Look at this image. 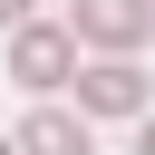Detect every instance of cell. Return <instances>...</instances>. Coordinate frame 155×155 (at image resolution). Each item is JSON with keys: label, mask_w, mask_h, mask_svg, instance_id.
Returning a JSON list of instances; mask_svg holds the SVG:
<instances>
[{"label": "cell", "mask_w": 155, "mask_h": 155, "mask_svg": "<svg viewBox=\"0 0 155 155\" xmlns=\"http://www.w3.org/2000/svg\"><path fill=\"white\" fill-rule=\"evenodd\" d=\"M19 19H39V0H0V29H19Z\"/></svg>", "instance_id": "5b68a950"}, {"label": "cell", "mask_w": 155, "mask_h": 155, "mask_svg": "<svg viewBox=\"0 0 155 155\" xmlns=\"http://www.w3.org/2000/svg\"><path fill=\"white\" fill-rule=\"evenodd\" d=\"M68 39L97 58H136V39H155V0H68Z\"/></svg>", "instance_id": "7a4b0ae2"}, {"label": "cell", "mask_w": 155, "mask_h": 155, "mask_svg": "<svg viewBox=\"0 0 155 155\" xmlns=\"http://www.w3.org/2000/svg\"><path fill=\"white\" fill-rule=\"evenodd\" d=\"M136 155H155V116H136Z\"/></svg>", "instance_id": "8992f818"}, {"label": "cell", "mask_w": 155, "mask_h": 155, "mask_svg": "<svg viewBox=\"0 0 155 155\" xmlns=\"http://www.w3.org/2000/svg\"><path fill=\"white\" fill-rule=\"evenodd\" d=\"M68 87H78V116H145V68L136 58H87Z\"/></svg>", "instance_id": "3957f363"}, {"label": "cell", "mask_w": 155, "mask_h": 155, "mask_svg": "<svg viewBox=\"0 0 155 155\" xmlns=\"http://www.w3.org/2000/svg\"><path fill=\"white\" fill-rule=\"evenodd\" d=\"M10 78H19L29 97H58V87L78 78V39H68L58 19H19V29H10Z\"/></svg>", "instance_id": "6da1fadb"}, {"label": "cell", "mask_w": 155, "mask_h": 155, "mask_svg": "<svg viewBox=\"0 0 155 155\" xmlns=\"http://www.w3.org/2000/svg\"><path fill=\"white\" fill-rule=\"evenodd\" d=\"M0 155H19V145H10V136H0Z\"/></svg>", "instance_id": "52a82bcc"}, {"label": "cell", "mask_w": 155, "mask_h": 155, "mask_svg": "<svg viewBox=\"0 0 155 155\" xmlns=\"http://www.w3.org/2000/svg\"><path fill=\"white\" fill-rule=\"evenodd\" d=\"M10 145H19V155H87V116H68V107L39 97V107L10 126Z\"/></svg>", "instance_id": "277c9868"}]
</instances>
